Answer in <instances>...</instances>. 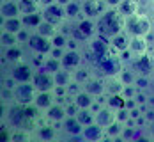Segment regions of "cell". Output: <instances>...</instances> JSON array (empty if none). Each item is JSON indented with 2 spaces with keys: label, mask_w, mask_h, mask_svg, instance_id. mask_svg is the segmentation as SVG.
Masks as SVG:
<instances>
[{
  "label": "cell",
  "mask_w": 154,
  "mask_h": 142,
  "mask_svg": "<svg viewBox=\"0 0 154 142\" xmlns=\"http://www.w3.org/2000/svg\"><path fill=\"white\" fill-rule=\"evenodd\" d=\"M2 121L13 130H27L30 133L37 126V123L29 115L27 107L20 103H11V105L2 103Z\"/></svg>",
  "instance_id": "1"
},
{
  "label": "cell",
  "mask_w": 154,
  "mask_h": 142,
  "mask_svg": "<svg viewBox=\"0 0 154 142\" xmlns=\"http://www.w3.org/2000/svg\"><path fill=\"white\" fill-rule=\"evenodd\" d=\"M66 50H67V48H51V52H50V55H51V57H55V59H62V55H64V53H66Z\"/></svg>",
  "instance_id": "49"
},
{
  "label": "cell",
  "mask_w": 154,
  "mask_h": 142,
  "mask_svg": "<svg viewBox=\"0 0 154 142\" xmlns=\"http://www.w3.org/2000/svg\"><path fill=\"white\" fill-rule=\"evenodd\" d=\"M82 16H83L82 0H71V2L66 5V20H67V21H76Z\"/></svg>",
  "instance_id": "24"
},
{
  "label": "cell",
  "mask_w": 154,
  "mask_h": 142,
  "mask_svg": "<svg viewBox=\"0 0 154 142\" xmlns=\"http://www.w3.org/2000/svg\"><path fill=\"white\" fill-rule=\"evenodd\" d=\"M83 139L85 140H91V142H99V140H105L106 139V133H105V128L99 126L97 123H92L89 126H83Z\"/></svg>",
  "instance_id": "19"
},
{
  "label": "cell",
  "mask_w": 154,
  "mask_h": 142,
  "mask_svg": "<svg viewBox=\"0 0 154 142\" xmlns=\"http://www.w3.org/2000/svg\"><path fill=\"white\" fill-rule=\"evenodd\" d=\"M135 128L137 126H128V125H124L122 131H121V139H122V140H133V139H135Z\"/></svg>",
  "instance_id": "45"
},
{
  "label": "cell",
  "mask_w": 154,
  "mask_h": 142,
  "mask_svg": "<svg viewBox=\"0 0 154 142\" xmlns=\"http://www.w3.org/2000/svg\"><path fill=\"white\" fill-rule=\"evenodd\" d=\"M7 73H9L18 84H21V82H32L34 73H35V68L25 59V61H20V62H16V64H11Z\"/></svg>",
  "instance_id": "9"
},
{
  "label": "cell",
  "mask_w": 154,
  "mask_h": 142,
  "mask_svg": "<svg viewBox=\"0 0 154 142\" xmlns=\"http://www.w3.org/2000/svg\"><path fill=\"white\" fill-rule=\"evenodd\" d=\"M108 9L105 0H82V11L85 18H92L97 20Z\"/></svg>",
  "instance_id": "14"
},
{
  "label": "cell",
  "mask_w": 154,
  "mask_h": 142,
  "mask_svg": "<svg viewBox=\"0 0 154 142\" xmlns=\"http://www.w3.org/2000/svg\"><path fill=\"white\" fill-rule=\"evenodd\" d=\"M14 93V103L20 105H30L35 101V96H37V89L32 82H21V84H16V87L13 89Z\"/></svg>",
  "instance_id": "8"
},
{
  "label": "cell",
  "mask_w": 154,
  "mask_h": 142,
  "mask_svg": "<svg viewBox=\"0 0 154 142\" xmlns=\"http://www.w3.org/2000/svg\"><path fill=\"white\" fill-rule=\"evenodd\" d=\"M37 2H39V5H41V9H43V7H48V5L55 4L57 0H37Z\"/></svg>",
  "instance_id": "51"
},
{
  "label": "cell",
  "mask_w": 154,
  "mask_h": 142,
  "mask_svg": "<svg viewBox=\"0 0 154 142\" xmlns=\"http://www.w3.org/2000/svg\"><path fill=\"white\" fill-rule=\"evenodd\" d=\"M115 119L119 121V123H122V125H126L128 121H129V110L124 107V109H119V110L115 112Z\"/></svg>",
  "instance_id": "46"
},
{
  "label": "cell",
  "mask_w": 154,
  "mask_h": 142,
  "mask_svg": "<svg viewBox=\"0 0 154 142\" xmlns=\"http://www.w3.org/2000/svg\"><path fill=\"white\" fill-rule=\"evenodd\" d=\"M73 101L76 103L80 109H91V107H92V103L96 101V98H94L92 94H89L87 91H83V89H82V91L73 98Z\"/></svg>",
  "instance_id": "30"
},
{
  "label": "cell",
  "mask_w": 154,
  "mask_h": 142,
  "mask_svg": "<svg viewBox=\"0 0 154 142\" xmlns=\"http://www.w3.org/2000/svg\"><path fill=\"white\" fill-rule=\"evenodd\" d=\"M57 2H59V4H60V5H64V7H66V5H67V4H69V2H71V0H57Z\"/></svg>",
  "instance_id": "52"
},
{
  "label": "cell",
  "mask_w": 154,
  "mask_h": 142,
  "mask_svg": "<svg viewBox=\"0 0 154 142\" xmlns=\"http://www.w3.org/2000/svg\"><path fill=\"white\" fill-rule=\"evenodd\" d=\"M32 84L35 85L37 91H53L55 89V78H53V73L46 71L45 68H39L35 69L34 73V78H32Z\"/></svg>",
  "instance_id": "12"
},
{
  "label": "cell",
  "mask_w": 154,
  "mask_h": 142,
  "mask_svg": "<svg viewBox=\"0 0 154 142\" xmlns=\"http://www.w3.org/2000/svg\"><path fill=\"white\" fill-rule=\"evenodd\" d=\"M21 20H23V25L27 29L35 30L45 21V14H43V11H37V13H30V14H21Z\"/></svg>",
  "instance_id": "26"
},
{
  "label": "cell",
  "mask_w": 154,
  "mask_h": 142,
  "mask_svg": "<svg viewBox=\"0 0 154 142\" xmlns=\"http://www.w3.org/2000/svg\"><path fill=\"white\" fill-rule=\"evenodd\" d=\"M112 52V39L108 36H103V34H96L92 39L87 43V61L92 66L96 61H99L101 57H105L106 53Z\"/></svg>",
  "instance_id": "5"
},
{
  "label": "cell",
  "mask_w": 154,
  "mask_h": 142,
  "mask_svg": "<svg viewBox=\"0 0 154 142\" xmlns=\"http://www.w3.org/2000/svg\"><path fill=\"white\" fill-rule=\"evenodd\" d=\"M85 61V53L82 50H66V53L62 55L60 62L64 69H69V71H75L78 69Z\"/></svg>",
  "instance_id": "16"
},
{
  "label": "cell",
  "mask_w": 154,
  "mask_h": 142,
  "mask_svg": "<svg viewBox=\"0 0 154 142\" xmlns=\"http://www.w3.org/2000/svg\"><path fill=\"white\" fill-rule=\"evenodd\" d=\"M41 11H43V14H45V20H46V21H51V23L57 25V27H60L64 21H67V20H66V7L60 5L59 2H55V4H51V5H48V7H43Z\"/></svg>",
  "instance_id": "13"
},
{
  "label": "cell",
  "mask_w": 154,
  "mask_h": 142,
  "mask_svg": "<svg viewBox=\"0 0 154 142\" xmlns=\"http://www.w3.org/2000/svg\"><path fill=\"white\" fill-rule=\"evenodd\" d=\"M32 32H34V30L27 29V27H25V29H21V30L16 34V37H18V43H20V45H27V41L30 39Z\"/></svg>",
  "instance_id": "44"
},
{
  "label": "cell",
  "mask_w": 154,
  "mask_h": 142,
  "mask_svg": "<svg viewBox=\"0 0 154 142\" xmlns=\"http://www.w3.org/2000/svg\"><path fill=\"white\" fill-rule=\"evenodd\" d=\"M129 41H131V36L124 30V32H121V34H117V36L112 37V48L119 53V52L129 48Z\"/></svg>",
  "instance_id": "27"
},
{
  "label": "cell",
  "mask_w": 154,
  "mask_h": 142,
  "mask_svg": "<svg viewBox=\"0 0 154 142\" xmlns=\"http://www.w3.org/2000/svg\"><path fill=\"white\" fill-rule=\"evenodd\" d=\"M18 5H20L21 14H30V13L41 11V5L37 0H18Z\"/></svg>",
  "instance_id": "33"
},
{
  "label": "cell",
  "mask_w": 154,
  "mask_h": 142,
  "mask_svg": "<svg viewBox=\"0 0 154 142\" xmlns=\"http://www.w3.org/2000/svg\"><path fill=\"white\" fill-rule=\"evenodd\" d=\"M0 45H2V48H9V46L18 45V37H16V34L7 32V30H2V34H0Z\"/></svg>",
  "instance_id": "40"
},
{
  "label": "cell",
  "mask_w": 154,
  "mask_h": 142,
  "mask_svg": "<svg viewBox=\"0 0 154 142\" xmlns=\"http://www.w3.org/2000/svg\"><path fill=\"white\" fill-rule=\"evenodd\" d=\"M25 45H14V46H9V48H2L4 52H2V62L4 66H11V64H16L20 62V61H25L27 57H25Z\"/></svg>",
  "instance_id": "17"
},
{
  "label": "cell",
  "mask_w": 154,
  "mask_h": 142,
  "mask_svg": "<svg viewBox=\"0 0 154 142\" xmlns=\"http://www.w3.org/2000/svg\"><path fill=\"white\" fill-rule=\"evenodd\" d=\"M27 50L30 52V53H45V55H50V52H51V39L46 37V36H41L39 32H32L30 39L27 41Z\"/></svg>",
  "instance_id": "10"
},
{
  "label": "cell",
  "mask_w": 154,
  "mask_h": 142,
  "mask_svg": "<svg viewBox=\"0 0 154 142\" xmlns=\"http://www.w3.org/2000/svg\"><path fill=\"white\" fill-rule=\"evenodd\" d=\"M43 68H45L46 71H50V73H57L59 69H62V62H60V59H55V57L48 55Z\"/></svg>",
  "instance_id": "41"
},
{
  "label": "cell",
  "mask_w": 154,
  "mask_h": 142,
  "mask_svg": "<svg viewBox=\"0 0 154 142\" xmlns=\"http://www.w3.org/2000/svg\"><path fill=\"white\" fill-rule=\"evenodd\" d=\"M122 128H124L122 123H119V121H113V123H112L108 128H105L106 139H110V140H117V139H121V131H122Z\"/></svg>",
  "instance_id": "37"
},
{
  "label": "cell",
  "mask_w": 154,
  "mask_h": 142,
  "mask_svg": "<svg viewBox=\"0 0 154 142\" xmlns=\"http://www.w3.org/2000/svg\"><path fill=\"white\" fill-rule=\"evenodd\" d=\"M53 78H55V84L57 85H64V87H67L71 82H73V71H69V69H59L57 73H53Z\"/></svg>",
  "instance_id": "32"
},
{
  "label": "cell",
  "mask_w": 154,
  "mask_h": 142,
  "mask_svg": "<svg viewBox=\"0 0 154 142\" xmlns=\"http://www.w3.org/2000/svg\"><path fill=\"white\" fill-rule=\"evenodd\" d=\"M32 137L39 139V140H53V139H60L62 135L57 123H50L46 119H43V121L37 123V126L34 128Z\"/></svg>",
  "instance_id": "7"
},
{
  "label": "cell",
  "mask_w": 154,
  "mask_h": 142,
  "mask_svg": "<svg viewBox=\"0 0 154 142\" xmlns=\"http://www.w3.org/2000/svg\"><path fill=\"white\" fill-rule=\"evenodd\" d=\"M152 77H154V75H152Z\"/></svg>",
  "instance_id": "57"
},
{
  "label": "cell",
  "mask_w": 154,
  "mask_h": 142,
  "mask_svg": "<svg viewBox=\"0 0 154 142\" xmlns=\"http://www.w3.org/2000/svg\"><path fill=\"white\" fill-rule=\"evenodd\" d=\"M124 91V84L119 77H110L106 78V94H117Z\"/></svg>",
  "instance_id": "35"
},
{
  "label": "cell",
  "mask_w": 154,
  "mask_h": 142,
  "mask_svg": "<svg viewBox=\"0 0 154 142\" xmlns=\"http://www.w3.org/2000/svg\"><path fill=\"white\" fill-rule=\"evenodd\" d=\"M117 9H119V13L126 18V16H129V14L138 13L140 2H138V0H122V2H121V5H119Z\"/></svg>",
  "instance_id": "28"
},
{
  "label": "cell",
  "mask_w": 154,
  "mask_h": 142,
  "mask_svg": "<svg viewBox=\"0 0 154 142\" xmlns=\"http://www.w3.org/2000/svg\"><path fill=\"white\" fill-rule=\"evenodd\" d=\"M105 2H106L108 7H115V9H117V7L121 5V2H122V0H105Z\"/></svg>",
  "instance_id": "50"
},
{
  "label": "cell",
  "mask_w": 154,
  "mask_h": 142,
  "mask_svg": "<svg viewBox=\"0 0 154 142\" xmlns=\"http://www.w3.org/2000/svg\"><path fill=\"white\" fill-rule=\"evenodd\" d=\"M67 41H69V36L60 32V30L51 37V45L55 48H67Z\"/></svg>",
  "instance_id": "42"
},
{
  "label": "cell",
  "mask_w": 154,
  "mask_h": 142,
  "mask_svg": "<svg viewBox=\"0 0 154 142\" xmlns=\"http://www.w3.org/2000/svg\"><path fill=\"white\" fill-rule=\"evenodd\" d=\"M152 34H154V18H152Z\"/></svg>",
  "instance_id": "54"
},
{
  "label": "cell",
  "mask_w": 154,
  "mask_h": 142,
  "mask_svg": "<svg viewBox=\"0 0 154 142\" xmlns=\"http://www.w3.org/2000/svg\"><path fill=\"white\" fill-rule=\"evenodd\" d=\"M152 82H154V77L137 75V80H135V87H137L138 91H151V89H152Z\"/></svg>",
  "instance_id": "39"
},
{
  "label": "cell",
  "mask_w": 154,
  "mask_h": 142,
  "mask_svg": "<svg viewBox=\"0 0 154 142\" xmlns=\"http://www.w3.org/2000/svg\"><path fill=\"white\" fill-rule=\"evenodd\" d=\"M76 117L83 126H89V125L96 123V112L92 109H80L76 114Z\"/></svg>",
  "instance_id": "34"
},
{
  "label": "cell",
  "mask_w": 154,
  "mask_h": 142,
  "mask_svg": "<svg viewBox=\"0 0 154 142\" xmlns=\"http://www.w3.org/2000/svg\"><path fill=\"white\" fill-rule=\"evenodd\" d=\"M124 30L129 36H149L152 32V20L151 14L135 13L124 18Z\"/></svg>",
  "instance_id": "4"
},
{
  "label": "cell",
  "mask_w": 154,
  "mask_h": 142,
  "mask_svg": "<svg viewBox=\"0 0 154 142\" xmlns=\"http://www.w3.org/2000/svg\"><path fill=\"white\" fill-rule=\"evenodd\" d=\"M115 112L117 110L110 109L108 105H103L99 110L96 112V123H97L99 126H103V128H108L113 121H117V119H115Z\"/></svg>",
  "instance_id": "20"
},
{
  "label": "cell",
  "mask_w": 154,
  "mask_h": 142,
  "mask_svg": "<svg viewBox=\"0 0 154 142\" xmlns=\"http://www.w3.org/2000/svg\"><path fill=\"white\" fill-rule=\"evenodd\" d=\"M137 75H145V77H152L154 75V53L149 50L145 53L135 55L133 61L128 64Z\"/></svg>",
  "instance_id": "6"
},
{
  "label": "cell",
  "mask_w": 154,
  "mask_h": 142,
  "mask_svg": "<svg viewBox=\"0 0 154 142\" xmlns=\"http://www.w3.org/2000/svg\"><path fill=\"white\" fill-rule=\"evenodd\" d=\"M106 105L113 110H119L126 107V96L122 93H117V94H106Z\"/></svg>",
  "instance_id": "31"
},
{
  "label": "cell",
  "mask_w": 154,
  "mask_h": 142,
  "mask_svg": "<svg viewBox=\"0 0 154 142\" xmlns=\"http://www.w3.org/2000/svg\"><path fill=\"white\" fill-rule=\"evenodd\" d=\"M138 2H140V0H138Z\"/></svg>",
  "instance_id": "56"
},
{
  "label": "cell",
  "mask_w": 154,
  "mask_h": 142,
  "mask_svg": "<svg viewBox=\"0 0 154 142\" xmlns=\"http://www.w3.org/2000/svg\"><path fill=\"white\" fill-rule=\"evenodd\" d=\"M126 64L119 59V53L112 48V52L106 53L105 57H101L99 61H96L92 64L94 68V73L96 75H101L105 78H110V77H119L121 69H122Z\"/></svg>",
  "instance_id": "3"
},
{
  "label": "cell",
  "mask_w": 154,
  "mask_h": 142,
  "mask_svg": "<svg viewBox=\"0 0 154 142\" xmlns=\"http://www.w3.org/2000/svg\"><path fill=\"white\" fill-rule=\"evenodd\" d=\"M138 93V89L135 87V85H124V91L122 94L126 96V98H135V94Z\"/></svg>",
  "instance_id": "48"
},
{
  "label": "cell",
  "mask_w": 154,
  "mask_h": 142,
  "mask_svg": "<svg viewBox=\"0 0 154 142\" xmlns=\"http://www.w3.org/2000/svg\"><path fill=\"white\" fill-rule=\"evenodd\" d=\"M151 91H154V82H152V89H151Z\"/></svg>",
  "instance_id": "55"
},
{
  "label": "cell",
  "mask_w": 154,
  "mask_h": 142,
  "mask_svg": "<svg viewBox=\"0 0 154 142\" xmlns=\"http://www.w3.org/2000/svg\"><path fill=\"white\" fill-rule=\"evenodd\" d=\"M119 78L122 80L124 85H135V80H137V73L129 68V66H124L119 73Z\"/></svg>",
  "instance_id": "38"
},
{
  "label": "cell",
  "mask_w": 154,
  "mask_h": 142,
  "mask_svg": "<svg viewBox=\"0 0 154 142\" xmlns=\"http://www.w3.org/2000/svg\"><path fill=\"white\" fill-rule=\"evenodd\" d=\"M129 50L135 53V55H140V53H145L149 52V41H147V36H131V41H129Z\"/></svg>",
  "instance_id": "23"
},
{
  "label": "cell",
  "mask_w": 154,
  "mask_h": 142,
  "mask_svg": "<svg viewBox=\"0 0 154 142\" xmlns=\"http://www.w3.org/2000/svg\"><path fill=\"white\" fill-rule=\"evenodd\" d=\"M46 57H48V55H45V53H30V57H27V61H29L35 69H39V68H43V66H45Z\"/></svg>",
  "instance_id": "43"
},
{
  "label": "cell",
  "mask_w": 154,
  "mask_h": 142,
  "mask_svg": "<svg viewBox=\"0 0 154 142\" xmlns=\"http://www.w3.org/2000/svg\"><path fill=\"white\" fill-rule=\"evenodd\" d=\"M35 32H39L41 36H46V37H50V39H51V37L59 32V27H57V25H53L51 21H46V20H45V21H43V23L35 29Z\"/></svg>",
  "instance_id": "36"
},
{
  "label": "cell",
  "mask_w": 154,
  "mask_h": 142,
  "mask_svg": "<svg viewBox=\"0 0 154 142\" xmlns=\"http://www.w3.org/2000/svg\"><path fill=\"white\" fill-rule=\"evenodd\" d=\"M45 114V119L50 121V123H62L64 121V117L67 115V110H66V103H59V101H55L50 109L43 112Z\"/></svg>",
  "instance_id": "18"
},
{
  "label": "cell",
  "mask_w": 154,
  "mask_h": 142,
  "mask_svg": "<svg viewBox=\"0 0 154 142\" xmlns=\"http://www.w3.org/2000/svg\"><path fill=\"white\" fill-rule=\"evenodd\" d=\"M16 84H18V82H16V80L13 78L9 73H5V75H4V80H2V87H7V89H14Z\"/></svg>",
  "instance_id": "47"
},
{
  "label": "cell",
  "mask_w": 154,
  "mask_h": 142,
  "mask_svg": "<svg viewBox=\"0 0 154 142\" xmlns=\"http://www.w3.org/2000/svg\"><path fill=\"white\" fill-rule=\"evenodd\" d=\"M59 128H60V135L66 139H75L83 133V125L78 121L76 115H66L64 121L59 123Z\"/></svg>",
  "instance_id": "11"
},
{
  "label": "cell",
  "mask_w": 154,
  "mask_h": 142,
  "mask_svg": "<svg viewBox=\"0 0 154 142\" xmlns=\"http://www.w3.org/2000/svg\"><path fill=\"white\" fill-rule=\"evenodd\" d=\"M83 91H87L94 98L105 96L106 94V78L101 77V75H92L91 78L83 84Z\"/></svg>",
  "instance_id": "15"
},
{
  "label": "cell",
  "mask_w": 154,
  "mask_h": 142,
  "mask_svg": "<svg viewBox=\"0 0 154 142\" xmlns=\"http://www.w3.org/2000/svg\"><path fill=\"white\" fill-rule=\"evenodd\" d=\"M92 75H94V68L91 64H89V66H83V64H82L78 69L73 71V78L76 80V82H80V84H85Z\"/></svg>",
  "instance_id": "29"
},
{
  "label": "cell",
  "mask_w": 154,
  "mask_h": 142,
  "mask_svg": "<svg viewBox=\"0 0 154 142\" xmlns=\"http://www.w3.org/2000/svg\"><path fill=\"white\" fill-rule=\"evenodd\" d=\"M151 16H152V18H154V2H152V4H151Z\"/></svg>",
  "instance_id": "53"
},
{
  "label": "cell",
  "mask_w": 154,
  "mask_h": 142,
  "mask_svg": "<svg viewBox=\"0 0 154 142\" xmlns=\"http://www.w3.org/2000/svg\"><path fill=\"white\" fill-rule=\"evenodd\" d=\"M0 16L2 18H14V16H21L18 0H2L0 5Z\"/></svg>",
  "instance_id": "22"
},
{
  "label": "cell",
  "mask_w": 154,
  "mask_h": 142,
  "mask_svg": "<svg viewBox=\"0 0 154 142\" xmlns=\"http://www.w3.org/2000/svg\"><path fill=\"white\" fill-rule=\"evenodd\" d=\"M57 101V98L53 94V91H37V96H35V105L45 112L46 109H50L53 103Z\"/></svg>",
  "instance_id": "21"
},
{
  "label": "cell",
  "mask_w": 154,
  "mask_h": 142,
  "mask_svg": "<svg viewBox=\"0 0 154 142\" xmlns=\"http://www.w3.org/2000/svg\"><path fill=\"white\" fill-rule=\"evenodd\" d=\"M21 29H25L21 16H14V18H2V30L18 34Z\"/></svg>",
  "instance_id": "25"
},
{
  "label": "cell",
  "mask_w": 154,
  "mask_h": 142,
  "mask_svg": "<svg viewBox=\"0 0 154 142\" xmlns=\"http://www.w3.org/2000/svg\"><path fill=\"white\" fill-rule=\"evenodd\" d=\"M96 27H97V34L108 36L112 39L113 36L124 32V16L119 13V9L108 7L106 11L96 20Z\"/></svg>",
  "instance_id": "2"
}]
</instances>
